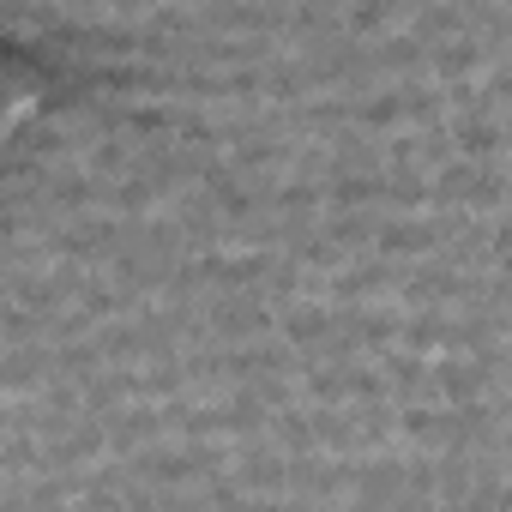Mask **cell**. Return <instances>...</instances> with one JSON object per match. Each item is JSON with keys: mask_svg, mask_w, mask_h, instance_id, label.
<instances>
[{"mask_svg": "<svg viewBox=\"0 0 512 512\" xmlns=\"http://www.w3.org/2000/svg\"><path fill=\"white\" fill-rule=\"evenodd\" d=\"M43 103H49V73H43V61H37L19 37L0 31V151H7V145L43 115Z\"/></svg>", "mask_w": 512, "mask_h": 512, "instance_id": "1", "label": "cell"}]
</instances>
